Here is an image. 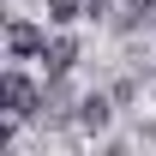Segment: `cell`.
Returning a JSON list of instances; mask_svg holds the SVG:
<instances>
[{
  "instance_id": "cell-1",
  "label": "cell",
  "mask_w": 156,
  "mask_h": 156,
  "mask_svg": "<svg viewBox=\"0 0 156 156\" xmlns=\"http://www.w3.org/2000/svg\"><path fill=\"white\" fill-rule=\"evenodd\" d=\"M0 102H6V114H12V120H30V114L42 108L36 84H30L24 72H6V78H0Z\"/></svg>"
},
{
  "instance_id": "cell-2",
  "label": "cell",
  "mask_w": 156,
  "mask_h": 156,
  "mask_svg": "<svg viewBox=\"0 0 156 156\" xmlns=\"http://www.w3.org/2000/svg\"><path fill=\"white\" fill-rule=\"evenodd\" d=\"M42 48H48V42H42V30L30 18H12V24H6V54H12V60H42Z\"/></svg>"
},
{
  "instance_id": "cell-3",
  "label": "cell",
  "mask_w": 156,
  "mask_h": 156,
  "mask_svg": "<svg viewBox=\"0 0 156 156\" xmlns=\"http://www.w3.org/2000/svg\"><path fill=\"white\" fill-rule=\"evenodd\" d=\"M42 66H48V78H66V72L78 66V42H72V36H54L48 48H42Z\"/></svg>"
},
{
  "instance_id": "cell-4",
  "label": "cell",
  "mask_w": 156,
  "mask_h": 156,
  "mask_svg": "<svg viewBox=\"0 0 156 156\" xmlns=\"http://www.w3.org/2000/svg\"><path fill=\"white\" fill-rule=\"evenodd\" d=\"M42 6H48V18H54V24H72L78 12L90 6V0H42Z\"/></svg>"
},
{
  "instance_id": "cell-5",
  "label": "cell",
  "mask_w": 156,
  "mask_h": 156,
  "mask_svg": "<svg viewBox=\"0 0 156 156\" xmlns=\"http://www.w3.org/2000/svg\"><path fill=\"white\" fill-rule=\"evenodd\" d=\"M78 126H90V132H96V126H108V102H102V96H90L84 108H78Z\"/></svg>"
},
{
  "instance_id": "cell-6",
  "label": "cell",
  "mask_w": 156,
  "mask_h": 156,
  "mask_svg": "<svg viewBox=\"0 0 156 156\" xmlns=\"http://www.w3.org/2000/svg\"><path fill=\"white\" fill-rule=\"evenodd\" d=\"M132 6H138V12H144V18H156V0H132Z\"/></svg>"
},
{
  "instance_id": "cell-7",
  "label": "cell",
  "mask_w": 156,
  "mask_h": 156,
  "mask_svg": "<svg viewBox=\"0 0 156 156\" xmlns=\"http://www.w3.org/2000/svg\"><path fill=\"white\" fill-rule=\"evenodd\" d=\"M90 6H96V12H102V6H108V0H90Z\"/></svg>"
}]
</instances>
